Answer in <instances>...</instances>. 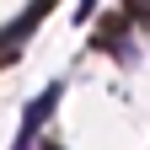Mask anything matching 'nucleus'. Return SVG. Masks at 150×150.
Returning <instances> with one entry per match:
<instances>
[{
  "label": "nucleus",
  "instance_id": "nucleus-1",
  "mask_svg": "<svg viewBox=\"0 0 150 150\" xmlns=\"http://www.w3.org/2000/svg\"><path fill=\"white\" fill-rule=\"evenodd\" d=\"M54 102H59V86H48L43 97H38V102L27 107V118H22V134H16V150H32V134L43 129V118L54 112Z\"/></svg>",
  "mask_w": 150,
  "mask_h": 150
}]
</instances>
